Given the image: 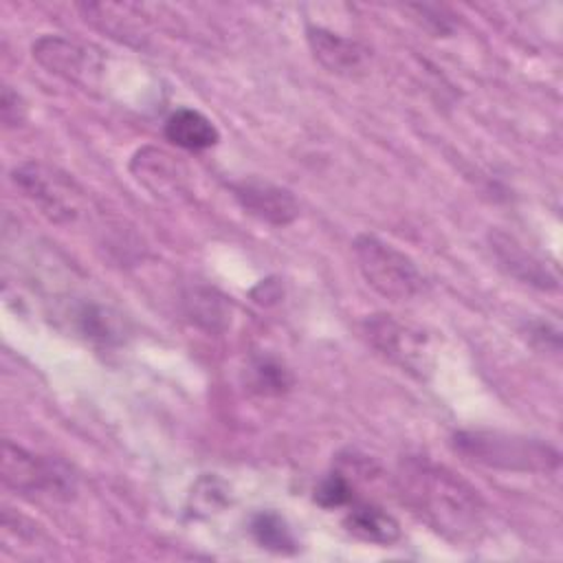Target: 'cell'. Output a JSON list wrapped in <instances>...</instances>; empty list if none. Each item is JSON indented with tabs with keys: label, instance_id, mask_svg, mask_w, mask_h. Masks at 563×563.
<instances>
[{
	"label": "cell",
	"instance_id": "4",
	"mask_svg": "<svg viewBox=\"0 0 563 563\" xmlns=\"http://www.w3.org/2000/svg\"><path fill=\"white\" fill-rule=\"evenodd\" d=\"M0 477L7 488L24 497L44 495L68 501L77 493V477L64 462L31 453L9 440L2 444Z\"/></svg>",
	"mask_w": 563,
	"mask_h": 563
},
{
	"label": "cell",
	"instance_id": "19",
	"mask_svg": "<svg viewBox=\"0 0 563 563\" xmlns=\"http://www.w3.org/2000/svg\"><path fill=\"white\" fill-rule=\"evenodd\" d=\"M0 117H2L4 128H18V125H22L24 119H26V106H24L22 97H20L11 86H4V88H2Z\"/></svg>",
	"mask_w": 563,
	"mask_h": 563
},
{
	"label": "cell",
	"instance_id": "14",
	"mask_svg": "<svg viewBox=\"0 0 563 563\" xmlns=\"http://www.w3.org/2000/svg\"><path fill=\"white\" fill-rule=\"evenodd\" d=\"M68 319L81 336L99 343H117L125 332L121 314L99 303H79L68 312Z\"/></svg>",
	"mask_w": 563,
	"mask_h": 563
},
{
	"label": "cell",
	"instance_id": "16",
	"mask_svg": "<svg viewBox=\"0 0 563 563\" xmlns=\"http://www.w3.org/2000/svg\"><path fill=\"white\" fill-rule=\"evenodd\" d=\"M292 372L271 354H255L246 367V385L260 396H282L292 387Z\"/></svg>",
	"mask_w": 563,
	"mask_h": 563
},
{
	"label": "cell",
	"instance_id": "21",
	"mask_svg": "<svg viewBox=\"0 0 563 563\" xmlns=\"http://www.w3.org/2000/svg\"><path fill=\"white\" fill-rule=\"evenodd\" d=\"M268 286H271V279H266V282H260V286H257V288H262V290H264V288H268ZM264 297H266V299H277V295H273L271 290H266L262 297H257V301L262 303V301H264Z\"/></svg>",
	"mask_w": 563,
	"mask_h": 563
},
{
	"label": "cell",
	"instance_id": "15",
	"mask_svg": "<svg viewBox=\"0 0 563 563\" xmlns=\"http://www.w3.org/2000/svg\"><path fill=\"white\" fill-rule=\"evenodd\" d=\"M185 312L196 325L209 332H220L229 323L231 306L218 290L198 286L185 295Z\"/></svg>",
	"mask_w": 563,
	"mask_h": 563
},
{
	"label": "cell",
	"instance_id": "10",
	"mask_svg": "<svg viewBox=\"0 0 563 563\" xmlns=\"http://www.w3.org/2000/svg\"><path fill=\"white\" fill-rule=\"evenodd\" d=\"M490 251L499 262V268L506 271L510 277L519 279L521 284L541 288V290H556L559 279L556 275L543 264L534 253H530L523 244H519L512 235L504 231L488 233Z\"/></svg>",
	"mask_w": 563,
	"mask_h": 563
},
{
	"label": "cell",
	"instance_id": "5",
	"mask_svg": "<svg viewBox=\"0 0 563 563\" xmlns=\"http://www.w3.org/2000/svg\"><path fill=\"white\" fill-rule=\"evenodd\" d=\"M363 336L367 343L391 365L402 372L427 378L433 369V350L429 334L407 321L396 319L394 314H369L361 323Z\"/></svg>",
	"mask_w": 563,
	"mask_h": 563
},
{
	"label": "cell",
	"instance_id": "13",
	"mask_svg": "<svg viewBox=\"0 0 563 563\" xmlns=\"http://www.w3.org/2000/svg\"><path fill=\"white\" fill-rule=\"evenodd\" d=\"M343 526L361 541L391 545L400 539V523L376 504H354L343 517Z\"/></svg>",
	"mask_w": 563,
	"mask_h": 563
},
{
	"label": "cell",
	"instance_id": "9",
	"mask_svg": "<svg viewBox=\"0 0 563 563\" xmlns=\"http://www.w3.org/2000/svg\"><path fill=\"white\" fill-rule=\"evenodd\" d=\"M306 42L312 57L332 75L358 77L369 68L372 51L358 40L345 37L323 26H308Z\"/></svg>",
	"mask_w": 563,
	"mask_h": 563
},
{
	"label": "cell",
	"instance_id": "11",
	"mask_svg": "<svg viewBox=\"0 0 563 563\" xmlns=\"http://www.w3.org/2000/svg\"><path fill=\"white\" fill-rule=\"evenodd\" d=\"M130 172L154 196L176 198L185 191L183 165L158 147H141L130 161Z\"/></svg>",
	"mask_w": 563,
	"mask_h": 563
},
{
	"label": "cell",
	"instance_id": "8",
	"mask_svg": "<svg viewBox=\"0 0 563 563\" xmlns=\"http://www.w3.org/2000/svg\"><path fill=\"white\" fill-rule=\"evenodd\" d=\"M231 191L244 213L271 227H286L299 216L297 198L286 187L275 183L262 178H244L231 183Z\"/></svg>",
	"mask_w": 563,
	"mask_h": 563
},
{
	"label": "cell",
	"instance_id": "2",
	"mask_svg": "<svg viewBox=\"0 0 563 563\" xmlns=\"http://www.w3.org/2000/svg\"><path fill=\"white\" fill-rule=\"evenodd\" d=\"M451 449L462 460L495 471L552 473L561 464V453L550 442L497 429H460L451 435Z\"/></svg>",
	"mask_w": 563,
	"mask_h": 563
},
{
	"label": "cell",
	"instance_id": "7",
	"mask_svg": "<svg viewBox=\"0 0 563 563\" xmlns=\"http://www.w3.org/2000/svg\"><path fill=\"white\" fill-rule=\"evenodd\" d=\"M33 57L51 73L75 81L92 84L101 70V55L92 46L66 40L62 35H42L33 42Z\"/></svg>",
	"mask_w": 563,
	"mask_h": 563
},
{
	"label": "cell",
	"instance_id": "6",
	"mask_svg": "<svg viewBox=\"0 0 563 563\" xmlns=\"http://www.w3.org/2000/svg\"><path fill=\"white\" fill-rule=\"evenodd\" d=\"M13 185L53 222H73L84 209L79 185L64 172L40 161H26L11 172Z\"/></svg>",
	"mask_w": 563,
	"mask_h": 563
},
{
	"label": "cell",
	"instance_id": "1",
	"mask_svg": "<svg viewBox=\"0 0 563 563\" xmlns=\"http://www.w3.org/2000/svg\"><path fill=\"white\" fill-rule=\"evenodd\" d=\"M400 499L433 532L451 543H475L488 526V506L479 490L444 464L405 457L396 471Z\"/></svg>",
	"mask_w": 563,
	"mask_h": 563
},
{
	"label": "cell",
	"instance_id": "3",
	"mask_svg": "<svg viewBox=\"0 0 563 563\" xmlns=\"http://www.w3.org/2000/svg\"><path fill=\"white\" fill-rule=\"evenodd\" d=\"M352 253L363 279L385 299L407 301L424 290V275L394 244L372 233H361L352 242Z\"/></svg>",
	"mask_w": 563,
	"mask_h": 563
},
{
	"label": "cell",
	"instance_id": "12",
	"mask_svg": "<svg viewBox=\"0 0 563 563\" xmlns=\"http://www.w3.org/2000/svg\"><path fill=\"white\" fill-rule=\"evenodd\" d=\"M165 139L183 150H209L220 141V132L209 117L194 108H178L165 121Z\"/></svg>",
	"mask_w": 563,
	"mask_h": 563
},
{
	"label": "cell",
	"instance_id": "20",
	"mask_svg": "<svg viewBox=\"0 0 563 563\" xmlns=\"http://www.w3.org/2000/svg\"><path fill=\"white\" fill-rule=\"evenodd\" d=\"M526 332H528V339L539 350H545V352H559L561 350V334H559V328H554L552 323H548V321H530Z\"/></svg>",
	"mask_w": 563,
	"mask_h": 563
},
{
	"label": "cell",
	"instance_id": "18",
	"mask_svg": "<svg viewBox=\"0 0 563 563\" xmlns=\"http://www.w3.org/2000/svg\"><path fill=\"white\" fill-rule=\"evenodd\" d=\"M352 493H354V490H352L350 479H347L343 473L334 471V473L325 475V477L317 484V488H314V501H317L319 506H323V508H341V506H347V504L352 501V497H354Z\"/></svg>",
	"mask_w": 563,
	"mask_h": 563
},
{
	"label": "cell",
	"instance_id": "17",
	"mask_svg": "<svg viewBox=\"0 0 563 563\" xmlns=\"http://www.w3.org/2000/svg\"><path fill=\"white\" fill-rule=\"evenodd\" d=\"M251 537L257 541L260 548L277 552V554H292L297 550L295 534L286 519L275 510H260L249 521Z\"/></svg>",
	"mask_w": 563,
	"mask_h": 563
}]
</instances>
